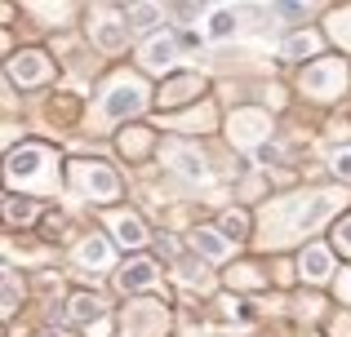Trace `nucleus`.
<instances>
[{
	"instance_id": "20e7f679",
	"label": "nucleus",
	"mask_w": 351,
	"mask_h": 337,
	"mask_svg": "<svg viewBox=\"0 0 351 337\" xmlns=\"http://www.w3.org/2000/svg\"><path fill=\"white\" fill-rule=\"evenodd\" d=\"M298 271L311 280V284H320V280H329V275H334V258H329V249H302Z\"/></svg>"
},
{
	"instance_id": "ddd939ff",
	"label": "nucleus",
	"mask_w": 351,
	"mask_h": 337,
	"mask_svg": "<svg viewBox=\"0 0 351 337\" xmlns=\"http://www.w3.org/2000/svg\"><path fill=\"white\" fill-rule=\"evenodd\" d=\"M107 258H112V253H107V244L94 240V235L80 244V262H89V267H107Z\"/></svg>"
},
{
	"instance_id": "6ab92c4d",
	"label": "nucleus",
	"mask_w": 351,
	"mask_h": 337,
	"mask_svg": "<svg viewBox=\"0 0 351 337\" xmlns=\"http://www.w3.org/2000/svg\"><path fill=\"white\" fill-rule=\"evenodd\" d=\"M178 165H182V173H196V178H200V156H187V151H182Z\"/></svg>"
},
{
	"instance_id": "a211bd4d",
	"label": "nucleus",
	"mask_w": 351,
	"mask_h": 337,
	"mask_svg": "<svg viewBox=\"0 0 351 337\" xmlns=\"http://www.w3.org/2000/svg\"><path fill=\"white\" fill-rule=\"evenodd\" d=\"M334 244H338V249H343L347 258H351V217H347V222H338V231H334Z\"/></svg>"
},
{
	"instance_id": "f257e3e1",
	"label": "nucleus",
	"mask_w": 351,
	"mask_h": 337,
	"mask_svg": "<svg viewBox=\"0 0 351 337\" xmlns=\"http://www.w3.org/2000/svg\"><path fill=\"white\" fill-rule=\"evenodd\" d=\"M40 165H49V151H45V147H23V151H14V156H9V178L36 182V187H49L53 178H45Z\"/></svg>"
},
{
	"instance_id": "2eb2a0df",
	"label": "nucleus",
	"mask_w": 351,
	"mask_h": 337,
	"mask_svg": "<svg viewBox=\"0 0 351 337\" xmlns=\"http://www.w3.org/2000/svg\"><path fill=\"white\" fill-rule=\"evenodd\" d=\"M316 49V40H311V36H293L289 44H285V53H289V58H298V53H311Z\"/></svg>"
},
{
	"instance_id": "0eeeda50",
	"label": "nucleus",
	"mask_w": 351,
	"mask_h": 337,
	"mask_svg": "<svg viewBox=\"0 0 351 337\" xmlns=\"http://www.w3.org/2000/svg\"><path fill=\"white\" fill-rule=\"evenodd\" d=\"M112 231H116V240L125 244V249H138V244H147V231H143V222H138L134 213H116V217H112Z\"/></svg>"
},
{
	"instance_id": "4468645a",
	"label": "nucleus",
	"mask_w": 351,
	"mask_h": 337,
	"mask_svg": "<svg viewBox=\"0 0 351 337\" xmlns=\"http://www.w3.org/2000/svg\"><path fill=\"white\" fill-rule=\"evenodd\" d=\"M71 315H76V320H98V315H103V297H76V302H71Z\"/></svg>"
},
{
	"instance_id": "aec40b11",
	"label": "nucleus",
	"mask_w": 351,
	"mask_h": 337,
	"mask_svg": "<svg viewBox=\"0 0 351 337\" xmlns=\"http://www.w3.org/2000/svg\"><path fill=\"white\" fill-rule=\"evenodd\" d=\"M334 169H338V173H347V178H351V151H343V156H334Z\"/></svg>"
},
{
	"instance_id": "423d86ee",
	"label": "nucleus",
	"mask_w": 351,
	"mask_h": 337,
	"mask_svg": "<svg viewBox=\"0 0 351 337\" xmlns=\"http://www.w3.org/2000/svg\"><path fill=\"white\" fill-rule=\"evenodd\" d=\"M49 62H45V53H18L14 58V76L23 80V85H36V80H45L49 76Z\"/></svg>"
},
{
	"instance_id": "9d476101",
	"label": "nucleus",
	"mask_w": 351,
	"mask_h": 337,
	"mask_svg": "<svg viewBox=\"0 0 351 337\" xmlns=\"http://www.w3.org/2000/svg\"><path fill=\"white\" fill-rule=\"evenodd\" d=\"M156 280V267L152 262H129L125 271H120V288H147Z\"/></svg>"
},
{
	"instance_id": "dca6fc26",
	"label": "nucleus",
	"mask_w": 351,
	"mask_h": 337,
	"mask_svg": "<svg viewBox=\"0 0 351 337\" xmlns=\"http://www.w3.org/2000/svg\"><path fill=\"white\" fill-rule=\"evenodd\" d=\"M5 204H9V217H18V222H27V217H32V200H14V196H9Z\"/></svg>"
},
{
	"instance_id": "9b49d317",
	"label": "nucleus",
	"mask_w": 351,
	"mask_h": 337,
	"mask_svg": "<svg viewBox=\"0 0 351 337\" xmlns=\"http://www.w3.org/2000/svg\"><path fill=\"white\" fill-rule=\"evenodd\" d=\"M94 40L103 44V49H120V44L129 40V27H120V23H98V31H94Z\"/></svg>"
},
{
	"instance_id": "1a4fd4ad",
	"label": "nucleus",
	"mask_w": 351,
	"mask_h": 337,
	"mask_svg": "<svg viewBox=\"0 0 351 337\" xmlns=\"http://www.w3.org/2000/svg\"><path fill=\"white\" fill-rule=\"evenodd\" d=\"M191 244H196V249L205 253V258H214V262H223L227 253H232V244H227L218 231H196V235H191Z\"/></svg>"
},
{
	"instance_id": "39448f33",
	"label": "nucleus",
	"mask_w": 351,
	"mask_h": 337,
	"mask_svg": "<svg viewBox=\"0 0 351 337\" xmlns=\"http://www.w3.org/2000/svg\"><path fill=\"white\" fill-rule=\"evenodd\" d=\"M173 58H178V40H169V36H165V40H147L143 62H147L152 71H169Z\"/></svg>"
},
{
	"instance_id": "f8f14e48",
	"label": "nucleus",
	"mask_w": 351,
	"mask_h": 337,
	"mask_svg": "<svg viewBox=\"0 0 351 337\" xmlns=\"http://www.w3.org/2000/svg\"><path fill=\"white\" fill-rule=\"evenodd\" d=\"M232 31H236V14L232 9H214V14H209V36H214V40H227Z\"/></svg>"
},
{
	"instance_id": "f3484780",
	"label": "nucleus",
	"mask_w": 351,
	"mask_h": 337,
	"mask_svg": "<svg viewBox=\"0 0 351 337\" xmlns=\"http://www.w3.org/2000/svg\"><path fill=\"white\" fill-rule=\"evenodd\" d=\"M223 235L240 240V235H245V217H240V213H227V217H223Z\"/></svg>"
},
{
	"instance_id": "412c9836",
	"label": "nucleus",
	"mask_w": 351,
	"mask_h": 337,
	"mask_svg": "<svg viewBox=\"0 0 351 337\" xmlns=\"http://www.w3.org/2000/svg\"><path fill=\"white\" fill-rule=\"evenodd\" d=\"M343 297H351V275H347V280H343Z\"/></svg>"
},
{
	"instance_id": "f03ea898",
	"label": "nucleus",
	"mask_w": 351,
	"mask_h": 337,
	"mask_svg": "<svg viewBox=\"0 0 351 337\" xmlns=\"http://www.w3.org/2000/svg\"><path fill=\"white\" fill-rule=\"evenodd\" d=\"M143 107H147V94H143L138 80H116L112 94H107V111L112 116H134V111H143Z\"/></svg>"
},
{
	"instance_id": "7ed1b4c3",
	"label": "nucleus",
	"mask_w": 351,
	"mask_h": 337,
	"mask_svg": "<svg viewBox=\"0 0 351 337\" xmlns=\"http://www.w3.org/2000/svg\"><path fill=\"white\" fill-rule=\"evenodd\" d=\"M76 187L89 191V196H116V178L107 165H76Z\"/></svg>"
},
{
	"instance_id": "6e6552de",
	"label": "nucleus",
	"mask_w": 351,
	"mask_h": 337,
	"mask_svg": "<svg viewBox=\"0 0 351 337\" xmlns=\"http://www.w3.org/2000/svg\"><path fill=\"white\" fill-rule=\"evenodd\" d=\"M302 85L307 89H343V67H338V62H325L320 71H307Z\"/></svg>"
}]
</instances>
